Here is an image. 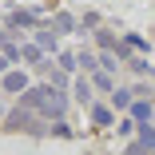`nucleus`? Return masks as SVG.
Instances as JSON below:
<instances>
[{
    "label": "nucleus",
    "mask_w": 155,
    "mask_h": 155,
    "mask_svg": "<svg viewBox=\"0 0 155 155\" xmlns=\"http://www.w3.org/2000/svg\"><path fill=\"white\" fill-rule=\"evenodd\" d=\"M8 24L12 28H32L36 20H32V12H8Z\"/></svg>",
    "instance_id": "7"
},
{
    "label": "nucleus",
    "mask_w": 155,
    "mask_h": 155,
    "mask_svg": "<svg viewBox=\"0 0 155 155\" xmlns=\"http://www.w3.org/2000/svg\"><path fill=\"white\" fill-rule=\"evenodd\" d=\"M131 115H135V119H139V123H143V127H147V119H151V115H155V107H151V104H147V100H139V104H131Z\"/></svg>",
    "instance_id": "5"
},
{
    "label": "nucleus",
    "mask_w": 155,
    "mask_h": 155,
    "mask_svg": "<svg viewBox=\"0 0 155 155\" xmlns=\"http://www.w3.org/2000/svg\"><path fill=\"white\" fill-rule=\"evenodd\" d=\"M52 131H56V135H64V139L72 135V127H68V123H64V119H60V123H52Z\"/></svg>",
    "instance_id": "16"
},
{
    "label": "nucleus",
    "mask_w": 155,
    "mask_h": 155,
    "mask_svg": "<svg viewBox=\"0 0 155 155\" xmlns=\"http://www.w3.org/2000/svg\"><path fill=\"white\" fill-rule=\"evenodd\" d=\"M4 91H12V96L20 91V96H24V91H28V76L24 72H8L4 76Z\"/></svg>",
    "instance_id": "2"
},
{
    "label": "nucleus",
    "mask_w": 155,
    "mask_h": 155,
    "mask_svg": "<svg viewBox=\"0 0 155 155\" xmlns=\"http://www.w3.org/2000/svg\"><path fill=\"white\" fill-rule=\"evenodd\" d=\"M76 68H80V60H76L72 52H60V72L68 76V72H76Z\"/></svg>",
    "instance_id": "8"
},
{
    "label": "nucleus",
    "mask_w": 155,
    "mask_h": 155,
    "mask_svg": "<svg viewBox=\"0 0 155 155\" xmlns=\"http://www.w3.org/2000/svg\"><path fill=\"white\" fill-rule=\"evenodd\" d=\"M76 60H80V64H84V72H91V68H100V64H96V60H91V52H80Z\"/></svg>",
    "instance_id": "13"
},
{
    "label": "nucleus",
    "mask_w": 155,
    "mask_h": 155,
    "mask_svg": "<svg viewBox=\"0 0 155 155\" xmlns=\"http://www.w3.org/2000/svg\"><path fill=\"white\" fill-rule=\"evenodd\" d=\"M20 56H24V60H28V64H36V60H40V48H36V44H32V48H24V52H20Z\"/></svg>",
    "instance_id": "15"
},
{
    "label": "nucleus",
    "mask_w": 155,
    "mask_h": 155,
    "mask_svg": "<svg viewBox=\"0 0 155 155\" xmlns=\"http://www.w3.org/2000/svg\"><path fill=\"white\" fill-rule=\"evenodd\" d=\"M91 84H96L100 91H115V84H111V76H107V72H96V80H91Z\"/></svg>",
    "instance_id": "11"
},
{
    "label": "nucleus",
    "mask_w": 155,
    "mask_h": 155,
    "mask_svg": "<svg viewBox=\"0 0 155 155\" xmlns=\"http://www.w3.org/2000/svg\"><path fill=\"white\" fill-rule=\"evenodd\" d=\"M76 100H80V104L91 100V84H87V80H76Z\"/></svg>",
    "instance_id": "10"
},
{
    "label": "nucleus",
    "mask_w": 155,
    "mask_h": 155,
    "mask_svg": "<svg viewBox=\"0 0 155 155\" xmlns=\"http://www.w3.org/2000/svg\"><path fill=\"white\" fill-rule=\"evenodd\" d=\"M139 143L147 151H155V127H139Z\"/></svg>",
    "instance_id": "12"
},
{
    "label": "nucleus",
    "mask_w": 155,
    "mask_h": 155,
    "mask_svg": "<svg viewBox=\"0 0 155 155\" xmlns=\"http://www.w3.org/2000/svg\"><path fill=\"white\" fill-rule=\"evenodd\" d=\"M36 48L56 52V32H52V28H36Z\"/></svg>",
    "instance_id": "3"
},
{
    "label": "nucleus",
    "mask_w": 155,
    "mask_h": 155,
    "mask_svg": "<svg viewBox=\"0 0 155 155\" xmlns=\"http://www.w3.org/2000/svg\"><path fill=\"white\" fill-rule=\"evenodd\" d=\"M123 155H151V151H147L143 143H131V147H127V151H123Z\"/></svg>",
    "instance_id": "17"
},
{
    "label": "nucleus",
    "mask_w": 155,
    "mask_h": 155,
    "mask_svg": "<svg viewBox=\"0 0 155 155\" xmlns=\"http://www.w3.org/2000/svg\"><path fill=\"white\" fill-rule=\"evenodd\" d=\"M91 123H96V127H111V123H115L111 107H91Z\"/></svg>",
    "instance_id": "4"
},
{
    "label": "nucleus",
    "mask_w": 155,
    "mask_h": 155,
    "mask_svg": "<svg viewBox=\"0 0 155 155\" xmlns=\"http://www.w3.org/2000/svg\"><path fill=\"white\" fill-rule=\"evenodd\" d=\"M131 96H135V91H127V87H115V91H111V107H131Z\"/></svg>",
    "instance_id": "6"
},
{
    "label": "nucleus",
    "mask_w": 155,
    "mask_h": 155,
    "mask_svg": "<svg viewBox=\"0 0 155 155\" xmlns=\"http://www.w3.org/2000/svg\"><path fill=\"white\" fill-rule=\"evenodd\" d=\"M96 40H100V48L107 52V48H115V40H111V32H96Z\"/></svg>",
    "instance_id": "14"
},
{
    "label": "nucleus",
    "mask_w": 155,
    "mask_h": 155,
    "mask_svg": "<svg viewBox=\"0 0 155 155\" xmlns=\"http://www.w3.org/2000/svg\"><path fill=\"white\" fill-rule=\"evenodd\" d=\"M52 28H60V32H76V20H72L68 12H60V16L52 20Z\"/></svg>",
    "instance_id": "9"
},
{
    "label": "nucleus",
    "mask_w": 155,
    "mask_h": 155,
    "mask_svg": "<svg viewBox=\"0 0 155 155\" xmlns=\"http://www.w3.org/2000/svg\"><path fill=\"white\" fill-rule=\"evenodd\" d=\"M4 131H28V135H44L48 127H40L32 111H24V107H16V111H8V115H4Z\"/></svg>",
    "instance_id": "1"
},
{
    "label": "nucleus",
    "mask_w": 155,
    "mask_h": 155,
    "mask_svg": "<svg viewBox=\"0 0 155 155\" xmlns=\"http://www.w3.org/2000/svg\"><path fill=\"white\" fill-rule=\"evenodd\" d=\"M8 64H12V60H8V56H0V72H4V76H8Z\"/></svg>",
    "instance_id": "18"
}]
</instances>
